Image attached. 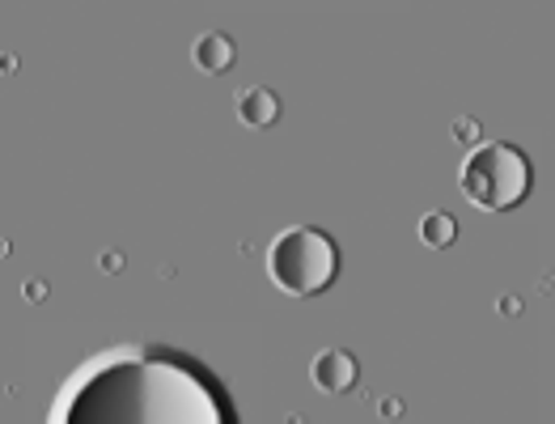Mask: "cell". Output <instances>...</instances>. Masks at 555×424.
Masks as SVG:
<instances>
[{"label": "cell", "mask_w": 555, "mask_h": 424, "mask_svg": "<svg viewBox=\"0 0 555 424\" xmlns=\"http://www.w3.org/2000/svg\"><path fill=\"white\" fill-rule=\"evenodd\" d=\"M51 424H242L225 382L199 357L128 344L86 361L55 399Z\"/></svg>", "instance_id": "1"}, {"label": "cell", "mask_w": 555, "mask_h": 424, "mask_svg": "<svg viewBox=\"0 0 555 424\" xmlns=\"http://www.w3.org/2000/svg\"><path fill=\"white\" fill-rule=\"evenodd\" d=\"M424 237H433L437 246H446V237H450V221H446V217H433V221L424 226Z\"/></svg>", "instance_id": "5"}, {"label": "cell", "mask_w": 555, "mask_h": 424, "mask_svg": "<svg viewBox=\"0 0 555 424\" xmlns=\"http://www.w3.org/2000/svg\"><path fill=\"white\" fill-rule=\"evenodd\" d=\"M530 179L534 170L526 153L505 141L479 144L463 162V191L488 213H505L513 204H521L530 195Z\"/></svg>", "instance_id": "3"}, {"label": "cell", "mask_w": 555, "mask_h": 424, "mask_svg": "<svg viewBox=\"0 0 555 424\" xmlns=\"http://www.w3.org/2000/svg\"><path fill=\"white\" fill-rule=\"evenodd\" d=\"M268 268H272V281L284 293H297V297H310V293H323L335 284L339 272V246L335 237L323 230H288L272 242V255H268Z\"/></svg>", "instance_id": "2"}, {"label": "cell", "mask_w": 555, "mask_h": 424, "mask_svg": "<svg viewBox=\"0 0 555 424\" xmlns=\"http://www.w3.org/2000/svg\"><path fill=\"white\" fill-rule=\"evenodd\" d=\"M314 377H319V386H326V390H348L357 382V365L348 361V352H326L323 361L314 365Z\"/></svg>", "instance_id": "4"}]
</instances>
